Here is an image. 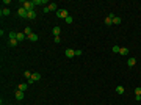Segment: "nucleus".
<instances>
[{"mask_svg":"<svg viewBox=\"0 0 141 105\" xmlns=\"http://www.w3.org/2000/svg\"><path fill=\"white\" fill-rule=\"evenodd\" d=\"M20 3H22V6L25 8L27 11H33V10H35V3H33V2H24V0H22Z\"/></svg>","mask_w":141,"mask_h":105,"instance_id":"nucleus-1","label":"nucleus"},{"mask_svg":"<svg viewBox=\"0 0 141 105\" xmlns=\"http://www.w3.org/2000/svg\"><path fill=\"white\" fill-rule=\"evenodd\" d=\"M67 16H69L67 10H58V11H56V17L58 19H66Z\"/></svg>","mask_w":141,"mask_h":105,"instance_id":"nucleus-2","label":"nucleus"},{"mask_svg":"<svg viewBox=\"0 0 141 105\" xmlns=\"http://www.w3.org/2000/svg\"><path fill=\"white\" fill-rule=\"evenodd\" d=\"M27 14H28V11H27V10H25L24 6H20V8L17 10V16H19V17H22V19H27Z\"/></svg>","mask_w":141,"mask_h":105,"instance_id":"nucleus-3","label":"nucleus"},{"mask_svg":"<svg viewBox=\"0 0 141 105\" xmlns=\"http://www.w3.org/2000/svg\"><path fill=\"white\" fill-rule=\"evenodd\" d=\"M113 17H115V14H113V13H111V14H108L107 17H105V25H107V27H110V25L113 24Z\"/></svg>","mask_w":141,"mask_h":105,"instance_id":"nucleus-4","label":"nucleus"},{"mask_svg":"<svg viewBox=\"0 0 141 105\" xmlns=\"http://www.w3.org/2000/svg\"><path fill=\"white\" fill-rule=\"evenodd\" d=\"M64 53H66V58H74L75 56V50L74 49H66Z\"/></svg>","mask_w":141,"mask_h":105,"instance_id":"nucleus-5","label":"nucleus"},{"mask_svg":"<svg viewBox=\"0 0 141 105\" xmlns=\"http://www.w3.org/2000/svg\"><path fill=\"white\" fill-rule=\"evenodd\" d=\"M135 64H136V58H133V56H130L129 60H127V66H129V68H133Z\"/></svg>","mask_w":141,"mask_h":105,"instance_id":"nucleus-6","label":"nucleus"},{"mask_svg":"<svg viewBox=\"0 0 141 105\" xmlns=\"http://www.w3.org/2000/svg\"><path fill=\"white\" fill-rule=\"evenodd\" d=\"M27 19H28V20H35V19H36V11H28V14H27Z\"/></svg>","mask_w":141,"mask_h":105,"instance_id":"nucleus-7","label":"nucleus"},{"mask_svg":"<svg viewBox=\"0 0 141 105\" xmlns=\"http://www.w3.org/2000/svg\"><path fill=\"white\" fill-rule=\"evenodd\" d=\"M47 8H49V11H58V5H56L55 2H53V3H49Z\"/></svg>","mask_w":141,"mask_h":105,"instance_id":"nucleus-8","label":"nucleus"},{"mask_svg":"<svg viewBox=\"0 0 141 105\" xmlns=\"http://www.w3.org/2000/svg\"><path fill=\"white\" fill-rule=\"evenodd\" d=\"M14 96H16V100H22V99H24V91H16V93H14Z\"/></svg>","mask_w":141,"mask_h":105,"instance_id":"nucleus-9","label":"nucleus"},{"mask_svg":"<svg viewBox=\"0 0 141 105\" xmlns=\"http://www.w3.org/2000/svg\"><path fill=\"white\" fill-rule=\"evenodd\" d=\"M0 14H2V17H3V16H10V14H11V11H10V8H2Z\"/></svg>","mask_w":141,"mask_h":105,"instance_id":"nucleus-10","label":"nucleus"},{"mask_svg":"<svg viewBox=\"0 0 141 105\" xmlns=\"http://www.w3.org/2000/svg\"><path fill=\"white\" fill-rule=\"evenodd\" d=\"M17 90H19V91H24V93H25V91L28 90V83H20Z\"/></svg>","mask_w":141,"mask_h":105,"instance_id":"nucleus-11","label":"nucleus"},{"mask_svg":"<svg viewBox=\"0 0 141 105\" xmlns=\"http://www.w3.org/2000/svg\"><path fill=\"white\" fill-rule=\"evenodd\" d=\"M52 33H53V36H60V33H61V28H60V27H53Z\"/></svg>","mask_w":141,"mask_h":105,"instance_id":"nucleus-12","label":"nucleus"},{"mask_svg":"<svg viewBox=\"0 0 141 105\" xmlns=\"http://www.w3.org/2000/svg\"><path fill=\"white\" fill-rule=\"evenodd\" d=\"M28 41H31V42H36V41H38V35H36V33H31V35L28 36Z\"/></svg>","mask_w":141,"mask_h":105,"instance_id":"nucleus-13","label":"nucleus"},{"mask_svg":"<svg viewBox=\"0 0 141 105\" xmlns=\"http://www.w3.org/2000/svg\"><path fill=\"white\" fill-rule=\"evenodd\" d=\"M39 79H41V74H39V72H33L31 80H33V82H36V80H39Z\"/></svg>","mask_w":141,"mask_h":105,"instance_id":"nucleus-14","label":"nucleus"},{"mask_svg":"<svg viewBox=\"0 0 141 105\" xmlns=\"http://www.w3.org/2000/svg\"><path fill=\"white\" fill-rule=\"evenodd\" d=\"M25 33H17V36H16V39H17V41L19 42H20V41H24V39H25Z\"/></svg>","mask_w":141,"mask_h":105,"instance_id":"nucleus-15","label":"nucleus"},{"mask_svg":"<svg viewBox=\"0 0 141 105\" xmlns=\"http://www.w3.org/2000/svg\"><path fill=\"white\" fill-rule=\"evenodd\" d=\"M24 33H25V36H27V38H28V36H30V35L33 33V31H31V28H30V27H25V28H24Z\"/></svg>","mask_w":141,"mask_h":105,"instance_id":"nucleus-16","label":"nucleus"},{"mask_svg":"<svg viewBox=\"0 0 141 105\" xmlns=\"http://www.w3.org/2000/svg\"><path fill=\"white\" fill-rule=\"evenodd\" d=\"M8 44L11 45V47H16V45L19 44V41H17V39H10V41H8Z\"/></svg>","mask_w":141,"mask_h":105,"instance_id":"nucleus-17","label":"nucleus"},{"mask_svg":"<svg viewBox=\"0 0 141 105\" xmlns=\"http://www.w3.org/2000/svg\"><path fill=\"white\" fill-rule=\"evenodd\" d=\"M124 91H126V90H124V86H122V85L116 86V93H118V94H124Z\"/></svg>","mask_w":141,"mask_h":105,"instance_id":"nucleus-18","label":"nucleus"},{"mask_svg":"<svg viewBox=\"0 0 141 105\" xmlns=\"http://www.w3.org/2000/svg\"><path fill=\"white\" fill-rule=\"evenodd\" d=\"M121 22H122V19H121V17H116V16L113 17V24H115V25H119Z\"/></svg>","mask_w":141,"mask_h":105,"instance_id":"nucleus-19","label":"nucleus"},{"mask_svg":"<svg viewBox=\"0 0 141 105\" xmlns=\"http://www.w3.org/2000/svg\"><path fill=\"white\" fill-rule=\"evenodd\" d=\"M33 3L35 5H45V3H47V0H35Z\"/></svg>","mask_w":141,"mask_h":105,"instance_id":"nucleus-20","label":"nucleus"},{"mask_svg":"<svg viewBox=\"0 0 141 105\" xmlns=\"http://www.w3.org/2000/svg\"><path fill=\"white\" fill-rule=\"evenodd\" d=\"M16 36H17V33H14V31H10V33H8V38H10V39H16Z\"/></svg>","mask_w":141,"mask_h":105,"instance_id":"nucleus-21","label":"nucleus"},{"mask_svg":"<svg viewBox=\"0 0 141 105\" xmlns=\"http://www.w3.org/2000/svg\"><path fill=\"white\" fill-rule=\"evenodd\" d=\"M121 55H127V53H129V49H127V47H121Z\"/></svg>","mask_w":141,"mask_h":105,"instance_id":"nucleus-22","label":"nucleus"},{"mask_svg":"<svg viewBox=\"0 0 141 105\" xmlns=\"http://www.w3.org/2000/svg\"><path fill=\"white\" fill-rule=\"evenodd\" d=\"M113 52H115V53H119V52H121V47H119V45H113Z\"/></svg>","mask_w":141,"mask_h":105,"instance_id":"nucleus-23","label":"nucleus"},{"mask_svg":"<svg viewBox=\"0 0 141 105\" xmlns=\"http://www.w3.org/2000/svg\"><path fill=\"white\" fill-rule=\"evenodd\" d=\"M24 75H25V79H31V75H33V74H31L30 71H25V72H24Z\"/></svg>","mask_w":141,"mask_h":105,"instance_id":"nucleus-24","label":"nucleus"},{"mask_svg":"<svg viewBox=\"0 0 141 105\" xmlns=\"http://www.w3.org/2000/svg\"><path fill=\"white\" fill-rule=\"evenodd\" d=\"M135 96H141V88H135Z\"/></svg>","mask_w":141,"mask_h":105,"instance_id":"nucleus-25","label":"nucleus"},{"mask_svg":"<svg viewBox=\"0 0 141 105\" xmlns=\"http://www.w3.org/2000/svg\"><path fill=\"white\" fill-rule=\"evenodd\" d=\"M64 20H66V24H72V20H74V19L70 17V16H67V17L64 19Z\"/></svg>","mask_w":141,"mask_h":105,"instance_id":"nucleus-26","label":"nucleus"},{"mask_svg":"<svg viewBox=\"0 0 141 105\" xmlns=\"http://www.w3.org/2000/svg\"><path fill=\"white\" fill-rule=\"evenodd\" d=\"M82 53H83V50H82V49H77V50H75V56H80Z\"/></svg>","mask_w":141,"mask_h":105,"instance_id":"nucleus-27","label":"nucleus"},{"mask_svg":"<svg viewBox=\"0 0 141 105\" xmlns=\"http://www.w3.org/2000/svg\"><path fill=\"white\" fill-rule=\"evenodd\" d=\"M53 42H61V38L60 36H53Z\"/></svg>","mask_w":141,"mask_h":105,"instance_id":"nucleus-28","label":"nucleus"}]
</instances>
